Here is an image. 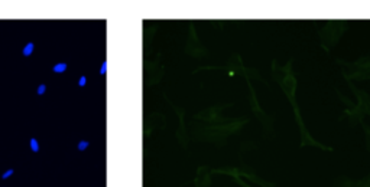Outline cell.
<instances>
[{"instance_id": "obj_1", "label": "cell", "mask_w": 370, "mask_h": 187, "mask_svg": "<svg viewBox=\"0 0 370 187\" xmlns=\"http://www.w3.org/2000/svg\"><path fill=\"white\" fill-rule=\"evenodd\" d=\"M67 68H68V65H67L65 62H58V64H55V65L52 66V72L55 73H64L67 71Z\"/></svg>"}, {"instance_id": "obj_2", "label": "cell", "mask_w": 370, "mask_h": 187, "mask_svg": "<svg viewBox=\"0 0 370 187\" xmlns=\"http://www.w3.org/2000/svg\"><path fill=\"white\" fill-rule=\"evenodd\" d=\"M33 50H35V43L33 42H28L25 45V48H23V50H22V55L23 56H31L33 53Z\"/></svg>"}, {"instance_id": "obj_3", "label": "cell", "mask_w": 370, "mask_h": 187, "mask_svg": "<svg viewBox=\"0 0 370 187\" xmlns=\"http://www.w3.org/2000/svg\"><path fill=\"white\" fill-rule=\"evenodd\" d=\"M29 147H31V151L32 153H38L39 151V143L36 141V138L29 140Z\"/></svg>"}, {"instance_id": "obj_4", "label": "cell", "mask_w": 370, "mask_h": 187, "mask_svg": "<svg viewBox=\"0 0 370 187\" xmlns=\"http://www.w3.org/2000/svg\"><path fill=\"white\" fill-rule=\"evenodd\" d=\"M88 146H90V143H88V141L81 140V141L78 143V146H77V150H78V151H84V150H87V148H88Z\"/></svg>"}, {"instance_id": "obj_5", "label": "cell", "mask_w": 370, "mask_h": 187, "mask_svg": "<svg viewBox=\"0 0 370 187\" xmlns=\"http://www.w3.org/2000/svg\"><path fill=\"white\" fill-rule=\"evenodd\" d=\"M45 92H46V85H45V84H41V85H39V86L36 88V94L42 97V95H43Z\"/></svg>"}, {"instance_id": "obj_6", "label": "cell", "mask_w": 370, "mask_h": 187, "mask_svg": "<svg viewBox=\"0 0 370 187\" xmlns=\"http://www.w3.org/2000/svg\"><path fill=\"white\" fill-rule=\"evenodd\" d=\"M13 173H15V170H13V169H9L7 171H4V173H3V174H1V179H3V180L9 179V177H10V176H12V174H13Z\"/></svg>"}, {"instance_id": "obj_7", "label": "cell", "mask_w": 370, "mask_h": 187, "mask_svg": "<svg viewBox=\"0 0 370 187\" xmlns=\"http://www.w3.org/2000/svg\"><path fill=\"white\" fill-rule=\"evenodd\" d=\"M85 84H87V76L85 75H81L80 76V81H78V86H85Z\"/></svg>"}, {"instance_id": "obj_8", "label": "cell", "mask_w": 370, "mask_h": 187, "mask_svg": "<svg viewBox=\"0 0 370 187\" xmlns=\"http://www.w3.org/2000/svg\"><path fill=\"white\" fill-rule=\"evenodd\" d=\"M106 68H107V62H103L101 69H100V75H104V73H106Z\"/></svg>"}]
</instances>
